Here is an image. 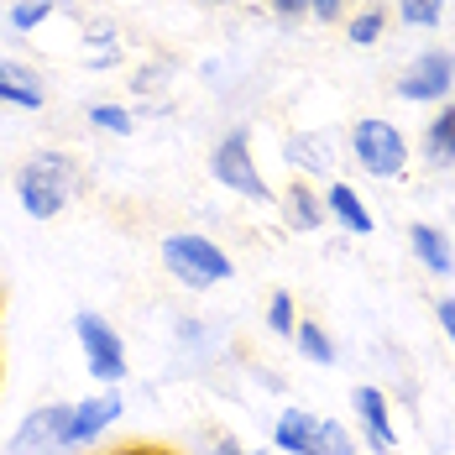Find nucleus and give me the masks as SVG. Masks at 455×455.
Returning a JSON list of instances; mask_svg holds the SVG:
<instances>
[{
    "instance_id": "f257e3e1",
    "label": "nucleus",
    "mask_w": 455,
    "mask_h": 455,
    "mask_svg": "<svg viewBox=\"0 0 455 455\" xmlns=\"http://www.w3.org/2000/svg\"><path fill=\"white\" fill-rule=\"evenodd\" d=\"M79 194V163L68 152H32L16 173V204L32 220H58Z\"/></svg>"
},
{
    "instance_id": "f03ea898",
    "label": "nucleus",
    "mask_w": 455,
    "mask_h": 455,
    "mask_svg": "<svg viewBox=\"0 0 455 455\" xmlns=\"http://www.w3.org/2000/svg\"><path fill=\"white\" fill-rule=\"evenodd\" d=\"M163 267L179 277L183 288H220L235 277V262L226 257L220 241L199 235V230H173L163 235Z\"/></svg>"
},
{
    "instance_id": "7ed1b4c3",
    "label": "nucleus",
    "mask_w": 455,
    "mask_h": 455,
    "mask_svg": "<svg viewBox=\"0 0 455 455\" xmlns=\"http://www.w3.org/2000/svg\"><path fill=\"white\" fill-rule=\"evenodd\" d=\"M351 157H356V168L371 173V179H403L409 173V141H403V132L393 121H382V116H362L351 126Z\"/></svg>"
},
{
    "instance_id": "20e7f679",
    "label": "nucleus",
    "mask_w": 455,
    "mask_h": 455,
    "mask_svg": "<svg viewBox=\"0 0 455 455\" xmlns=\"http://www.w3.org/2000/svg\"><path fill=\"white\" fill-rule=\"evenodd\" d=\"M210 179L230 188V194H241V199H251V204H273V188L262 179V168H257V157H251V137L235 126L226 137L215 141V152H210Z\"/></svg>"
},
{
    "instance_id": "39448f33",
    "label": "nucleus",
    "mask_w": 455,
    "mask_h": 455,
    "mask_svg": "<svg viewBox=\"0 0 455 455\" xmlns=\"http://www.w3.org/2000/svg\"><path fill=\"white\" fill-rule=\"evenodd\" d=\"M74 335H79V351H84L90 377L105 382V387H116L126 377V340H121V330L105 315H94V309H79L74 315Z\"/></svg>"
},
{
    "instance_id": "423d86ee",
    "label": "nucleus",
    "mask_w": 455,
    "mask_h": 455,
    "mask_svg": "<svg viewBox=\"0 0 455 455\" xmlns=\"http://www.w3.org/2000/svg\"><path fill=\"white\" fill-rule=\"evenodd\" d=\"M451 90H455V52L451 47H424L409 68H403V79H398V94L413 100V105H445Z\"/></svg>"
},
{
    "instance_id": "0eeeda50",
    "label": "nucleus",
    "mask_w": 455,
    "mask_h": 455,
    "mask_svg": "<svg viewBox=\"0 0 455 455\" xmlns=\"http://www.w3.org/2000/svg\"><path fill=\"white\" fill-rule=\"evenodd\" d=\"M68 409H74V403H43V409H32L21 424H16V435H11L5 455H63Z\"/></svg>"
},
{
    "instance_id": "6e6552de",
    "label": "nucleus",
    "mask_w": 455,
    "mask_h": 455,
    "mask_svg": "<svg viewBox=\"0 0 455 455\" xmlns=\"http://www.w3.org/2000/svg\"><path fill=\"white\" fill-rule=\"evenodd\" d=\"M351 413H356V424H362V440L371 455H393L398 451V429H393V403H387V393L382 387H351Z\"/></svg>"
},
{
    "instance_id": "1a4fd4ad",
    "label": "nucleus",
    "mask_w": 455,
    "mask_h": 455,
    "mask_svg": "<svg viewBox=\"0 0 455 455\" xmlns=\"http://www.w3.org/2000/svg\"><path fill=\"white\" fill-rule=\"evenodd\" d=\"M121 413H126V403H121L116 387H105V393H94V398H84V403H74V409H68V429H63V451H84V445H94Z\"/></svg>"
},
{
    "instance_id": "9d476101",
    "label": "nucleus",
    "mask_w": 455,
    "mask_h": 455,
    "mask_svg": "<svg viewBox=\"0 0 455 455\" xmlns=\"http://www.w3.org/2000/svg\"><path fill=\"white\" fill-rule=\"evenodd\" d=\"M283 157L304 179H330L335 173V137L330 132H293V137L283 141Z\"/></svg>"
},
{
    "instance_id": "9b49d317",
    "label": "nucleus",
    "mask_w": 455,
    "mask_h": 455,
    "mask_svg": "<svg viewBox=\"0 0 455 455\" xmlns=\"http://www.w3.org/2000/svg\"><path fill=\"white\" fill-rule=\"evenodd\" d=\"M277 215H283V226L288 230H319L330 220V210H324V194H315V183L299 179L283 188V199H277Z\"/></svg>"
},
{
    "instance_id": "f8f14e48",
    "label": "nucleus",
    "mask_w": 455,
    "mask_h": 455,
    "mask_svg": "<svg viewBox=\"0 0 455 455\" xmlns=\"http://www.w3.org/2000/svg\"><path fill=\"white\" fill-rule=\"evenodd\" d=\"M409 246H413V257H419V267H424V273H435V277H451L455 273V246H451V235H445L440 226L413 220V226H409Z\"/></svg>"
},
{
    "instance_id": "ddd939ff",
    "label": "nucleus",
    "mask_w": 455,
    "mask_h": 455,
    "mask_svg": "<svg viewBox=\"0 0 455 455\" xmlns=\"http://www.w3.org/2000/svg\"><path fill=\"white\" fill-rule=\"evenodd\" d=\"M324 210H330V220L346 230V235H371V210H366V199L351 188V183L330 179V188H324Z\"/></svg>"
},
{
    "instance_id": "4468645a",
    "label": "nucleus",
    "mask_w": 455,
    "mask_h": 455,
    "mask_svg": "<svg viewBox=\"0 0 455 455\" xmlns=\"http://www.w3.org/2000/svg\"><path fill=\"white\" fill-rule=\"evenodd\" d=\"M315 429H319V413L309 409H288L273 419V451L277 455H309V445H315Z\"/></svg>"
},
{
    "instance_id": "2eb2a0df",
    "label": "nucleus",
    "mask_w": 455,
    "mask_h": 455,
    "mask_svg": "<svg viewBox=\"0 0 455 455\" xmlns=\"http://www.w3.org/2000/svg\"><path fill=\"white\" fill-rule=\"evenodd\" d=\"M43 100H47V94H43L37 68L0 58V105H16V110H43Z\"/></svg>"
},
{
    "instance_id": "dca6fc26",
    "label": "nucleus",
    "mask_w": 455,
    "mask_h": 455,
    "mask_svg": "<svg viewBox=\"0 0 455 455\" xmlns=\"http://www.w3.org/2000/svg\"><path fill=\"white\" fill-rule=\"evenodd\" d=\"M424 163L429 168H455V105L445 100L440 110H435V121L424 126Z\"/></svg>"
},
{
    "instance_id": "f3484780",
    "label": "nucleus",
    "mask_w": 455,
    "mask_h": 455,
    "mask_svg": "<svg viewBox=\"0 0 455 455\" xmlns=\"http://www.w3.org/2000/svg\"><path fill=\"white\" fill-rule=\"evenodd\" d=\"M293 346H299V356H304V362H315V366H335V362H340V351H335L330 330H324V324H315V319H304V324H299Z\"/></svg>"
},
{
    "instance_id": "a211bd4d",
    "label": "nucleus",
    "mask_w": 455,
    "mask_h": 455,
    "mask_svg": "<svg viewBox=\"0 0 455 455\" xmlns=\"http://www.w3.org/2000/svg\"><path fill=\"white\" fill-rule=\"evenodd\" d=\"M309 455H356V440H351V429H346L340 419H319Z\"/></svg>"
},
{
    "instance_id": "6ab92c4d",
    "label": "nucleus",
    "mask_w": 455,
    "mask_h": 455,
    "mask_svg": "<svg viewBox=\"0 0 455 455\" xmlns=\"http://www.w3.org/2000/svg\"><path fill=\"white\" fill-rule=\"evenodd\" d=\"M299 324H304V319H299L293 293H288V288H283V293H273V299H267V330H273V335H283V340H293V335H299Z\"/></svg>"
},
{
    "instance_id": "aec40b11",
    "label": "nucleus",
    "mask_w": 455,
    "mask_h": 455,
    "mask_svg": "<svg viewBox=\"0 0 455 455\" xmlns=\"http://www.w3.org/2000/svg\"><path fill=\"white\" fill-rule=\"evenodd\" d=\"M382 27H387V11H382V5H366V11H356V16L346 21V37L356 47H371V43H382Z\"/></svg>"
},
{
    "instance_id": "412c9836",
    "label": "nucleus",
    "mask_w": 455,
    "mask_h": 455,
    "mask_svg": "<svg viewBox=\"0 0 455 455\" xmlns=\"http://www.w3.org/2000/svg\"><path fill=\"white\" fill-rule=\"evenodd\" d=\"M90 126L94 132H105V137H132V110L126 105H110V100H100V105H90Z\"/></svg>"
},
{
    "instance_id": "4be33fe9",
    "label": "nucleus",
    "mask_w": 455,
    "mask_h": 455,
    "mask_svg": "<svg viewBox=\"0 0 455 455\" xmlns=\"http://www.w3.org/2000/svg\"><path fill=\"white\" fill-rule=\"evenodd\" d=\"M52 5H58V0H16V5L5 11V21H11L16 32H37L47 16H52Z\"/></svg>"
},
{
    "instance_id": "5701e85b",
    "label": "nucleus",
    "mask_w": 455,
    "mask_h": 455,
    "mask_svg": "<svg viewBox=\"0 0 455 455\" xmlns=\"http://www.w3.org/2000/svg\"><path fill=\"white\" fill-rule=\"evenodd\" d=\"M398 16L409 21V27H440L445 21V0H398Z\"/></svg>"
},
{
    "instance_id": "b1692460",
    "label": "nucleus",
    "mask_w": 455,
    "mask_h": 455,
    "mask_svg": "<svg viewBox=\"0 0 455 455\" xmlns=\"http://www.w3.org/2000/svg\"><path fill=\"white\" fill-rule=\"evenodd\" d=\"M90 47H94V52H90L94 63H110V58H116V32H110V27H94Z\"/></svg>"
},
{
    "instance_id": "393cba45",
    "label": "nucleus",
    "mask_w": 455,
    "mask_h": 455,
    "mask_svg": "<svg viewBox=\"0 0 455 455\" xmlns=\"http://www.w3.org/2000/svg\"><path fill=\"white\" fill-rule=\"evenodd\" d=\"M435 315H440V330H445V340L455 346V293H445V299L435 304Z\"/></svg>"
},
{
    "instance_id": "a878e982",
    "label": "nucleus",
    "mask_w": 455,
    "mask_h": 455,
    "mask_svg": "<svg viewBox=\"0 0 455 455\" xmlns=\"http://www.w3.org/2000/svg\"><path fill=\"white\" fill-rule=\"evenodd\" d=\"M273 16L277 21H299V16H309V0H273Z\"/></svg>"
},
{
    "instance_id": "bb28decb",
    "label": "nucleus",
    "mask_w": 455,
    "mask_h": 455,
    "mask_svg": "<svg viewBox=\"0 0 455 455\" xmlns=\"http://www.w3.org/2000/svg\"><path fill=\"white\" fill-rule=\"evenodd\" d=\"M346 11V0H309V16H319V21H335Z\"/></svg>"
},
{
    "instance_id": "cd10ccee",
    "label": "nucleus",
    "mask_w": 455,
    "mask_h": 455,
    "mask_svg": "<svg viewBox=\"0 0 455 455\" xmlns=\"http://www.w3.org/2000/svg\"><path fill=\"white\" fill-rule=\"evenodd\" d=\"M210 455H257V451H246L241 440H230V435H220V440H210Z\"/></svg>"
},
{
    "instance_id": "c85d7f7f",
    "label": "nucleus",
    "mask_w": 455,
    "mask_h": 455,
    "mask_svg": "<svg viewBox=\"0 0 455 455\" xmlns=\"http://www.w3.org/2000/svg\"><path fill=\"white\" fill-rule=\"evenodd\" d=\"M121 455H168V451H152V445H132V451H121Z\"/></svg>"
},
{
    "instance_id": "c756f323",
    "label": "nucleus",
    "mask_w": 455,
    "mask_h": 455,
    "mask_svg": "<svg viewBox=\"0 0 455 455\" xmlns=\"http://www.w3.org/2000/svg\"><path fill=\"white\" fill-rule=\"evenodd\" d=\"M210 5H226V0H210Z\"/></svg>"
}]
</instances>
